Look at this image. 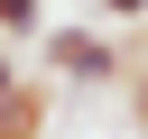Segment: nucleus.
I'll use <instances>...</instances> for the list:
<instances>
[{"instance_id":"1","label":"nucleus","mask_w":148,"mask_h":139,"mask_svg":"<svg viewBox=\"0 0 148 139\" xmlns=\"http://www.w3.org/2000/svg\"><path fill=\"white\" fill-rule=\"evenodd\" d=\"M46 65H56L65 83H120V74H130V56H120L102 28H56V37H46Z\"/></svg>"},{"instance_id":"2","label":"nucleus","mask_w":148,"mask_h":139,"mask_svg":"<svg viewBox=\"0 0 148 139\" xmlns=\"http://www.w3.org/2000/svg\"><path fill=\"white\" fill-rule=\"evenodd\" d=\"M37 120H46V93L0 56V139H37Z\"/></svg>"},{"instance_id":"3","label":"nucleus","mask_w":148,"mask_h":139,"mask_svg":"<svg viewBox=\"0 0 148 139\" xmlns=\"http://www.w3.org/2000/svg\"><path fill=\"white\" fill-rule=\"evenodd\" d=\"M46 28V0H0V46L9 37H37Z\"/></svg>"},{"instance_id":"4","label":"nucleus","mask_w":148,"mask_h":139,"mask_svg":"<svg viewBox=\"0 0 148 139\" xmlns=\"http://www.w3.org/2000/svg\"><path fill=\"white\" fill-rule=\"evenodd\" d=\"M102 9H111V19H148V0H102Z\"/></svg>"},{"instance_id":"5","label":"nucleus","mask_w":148,"mask_h":139,"mask_svg":"<svg viewBox=\"0 0 148 139\" xmlns=\"http://www.w3.org/2000/svg\"><path fill=\"white\" fill-rule=\"evenodd\" d=\"M130 93H139V111H148V65H139V83H130Z\"/></svg>"}]
</instances>
